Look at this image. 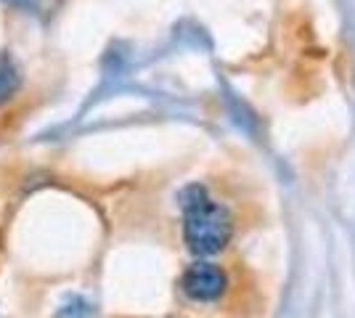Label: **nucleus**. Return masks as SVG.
I'll use <instances>...</instances> for the list:
<instances>
[{
    "label": "nucleus",
    "mask_w": 355,
    "mask_h": 318,
    "mask_svg": "<svg viewBox=\"0 0 355 318\" xmlns=\"http://www.w3.org/2000/svg\"><path fill=\"white\" fill-rule=\"evenodd\" d=\"M19 88V72L8 59L0 61V101H6Z\"/></svg>",
    "instance_id": "obj_3"
},
{
    "label": "nucleus",
    "mask_w": 355,
    "mask_h": 318,
    "mask_svg": "<svg viewBox=\"0 0 355 318\" xmlns=\"http://www.w3.org/2000/svg\"><path fill=\"white\" fill-rule=\"evenodd\" d=\"M180 207H183V239L193 255L209 258L225 249V244L231 242L234 226L223 204L212 202L202 186H189L180 194Z\"/></svg>",
    "instance_id": "obj_1"
},
{
    "label": "nucleus",
    "mask_w": 355,
    "mask_h": 318,
    "mask_svg": "<svg viewBox=\"0 0 355 318\" xmlns=\"http://www.w3.org/2000/svg\"><path fill=\"white\" fill-rule=\"evenodd\" d=\"M180 287L186 292V297H191L196 303H212L218 300L225 287H228V279L225 273L212 265V263H196L189 271L183 273L180 279Z\"/></svg>",
    "instance_id": "obj_2"
},
{
    "label": "nucleus",
    "mask_w": 355,
    "mask_h": 318,
    "mask_svg": "<svg viewBox=\"0 0 355 318\" xmlns=\"http://www.w3.org/2000/svg\"><path fill=\"white\" fill-rule=\"evenodd\" d=\"M56 318H90V305L85 300H72L61 308Z\"/></svg>",
    "instance_id": "obj_4"
}]
</instances>
